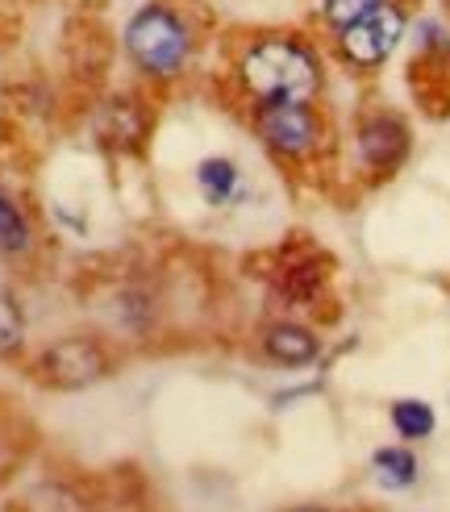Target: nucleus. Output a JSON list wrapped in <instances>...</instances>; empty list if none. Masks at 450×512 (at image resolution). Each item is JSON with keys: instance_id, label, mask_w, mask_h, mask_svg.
<instances>
[{"instance_id": "2eb2a0df", "label": "nucleus", "mask_w": 450, "mask_h": 512, "mask_svg": "<svg viewBox=\"0 0 450 512\" xmlns=\"http://www.w3.org/2000/svg\"><path fill=\"white\" fill-rule=\"evenodd\" d=\"M409 42H413V50H417V59L434 63V67L450 63V25H446L442 17H413Z\"/></svg>"}, {"instance_id": "f257e3e1", "label": "nucleus", "mask_w": 450, "mask_h": 512, "mask_svg": "<svg viewBox=\"0 0 450 512\" xmlns=\"http://www.w3.org/2000/svg\"><path fill=\"white\" fill-rule=\"evenodd\" d=\"M234 84L250 105H313L325 92L321 46L305 30H255L234 55Z\"/></svg>"}, {"instance_id": "f03ea898", "label": "nucleus", "mask_w": 450, "mask_h": 512, "mask_svg": "<svg viewBox=\"0 0 450 512\" xmlns=\"http://www.w3.org/2000/svg\"><path fill=\"white\" fill-rule=\"evenodd\" d=\"M196 25L171 0H146L121 25V50L150 84H175L196 59Z\"/></svg>"}, {"instance_id": "7ed1b4c3", "label": "nucleus", "mask_w": 450, "mask_h": 512, "mask_svg": "<svg viewBox=\"0 0 450 512\" xmlns=\"http://www.w3.org/2000/svg\"><path fill=\"white\" fill-rule=\"evenodd\" d=\"M409 25H413L409 0H384V5H375L359 21H350L342 34H334L330 50L346 71L375 75L380 67L392 63V55L400 46L409 42Z\"/></svg>"}, {"instance_id": "a211bd4d", "label": "nucleus", "mask_w": 450, "mask_h": 512, "mask_svg": "<svg viewBox=\"0 0 450 512\" xmlns=\"http://www.w3.org/2000/svg\"><path fill=\"white\" fill-rule=\"evenodd\" d=\"M442 5H446V17H450V0H442Z\"/></svg>"}, {"instance_id": "9d476101", "label": "nucleus", "mask_w": 450, "mask_h": 512, "mask_svg": "<svg viewBox=\"0 0 450 512\" xmlns=\"http://www.w3.org/2000/svg\"><path fill=\"white\" fill-rule=\"evenodd\" d=\"M105 113L113 117V125H105V142L109 146H117V150H138L142 142H146V134H150V113L142 109V100H134V96H117V100H109L105 105Z\"/></svg>"}, {"instance_id": "20e7f679", "label": "nucleus", "mask_w": 450, "mask_h": 512, "mask_svg": "<svg viewBox=\"0 0 450 512\" xmlns=\"http://www.w3.org/2000/svg\"><path fill=\"white\" fill-rule=\"evenodd\" d=\"M250 130L271 159L305 167L330 146V121L313 105H250Z\"/></svg>"}, {"instance_id": "4468645a", "label": "nucleus", "mask_w": 450, "mask_h": 512, "mask_svg": "<svg viewBox=\"0 0 450 512\" xmlns=\"http://www.w3.org/2000/svg\"><path fill=\"white\" fill-rule=\"evenodd\" d=\"M375 5H384V0H309V21L313 30L334 38L342 34L350 21H359L363 13H371Z\"/></svg>"}, {"instance_id": "6e6552de", "label": "nucleus", "mask_w": 450, "mask_h": 512, "mask_svg": "<svg viewBox=\"0 0 450 512\" xmlns=\"http://www.w3.org/2000/svg\"><path fill=\"white\" fill-rule=\"evenodd\" d=\"M259 350H263L267 363L300 371V367H313L317 358H321V338L313 334L305 321L280 317V321H267L259 329Z\"/></svg>"}, {"instance_id": "ddd939ff", "label": "nucleus", "mask_w": 450, "mask_h": 512, "mask_svg": "<svg viewBox=\"0 0 450 512\" xmlns=\"http://www.w3.org/2000/svg\"><path fill=\"white\" fill-rule=\"evenodd\" d=\"M30 250H34V221L0 188V254H5V259H25Z\"/></svg>"}, {"instance_id": "f8f14e48", "label": "nucleus", "mask_w": 450, "mask_h": 512, "mask_svg": "<svg viewBox=\"0 0 450 512\" xmlns=\"http://www.w3.org/2000/svg\"><path fill=\"white\" fill-rule=\"evenodd\" d=\"M388 421H392V433L400 442H425V438H434V429H438V413H434V404L430 400H421V396H400L388 404Z\"/></svg>"}, {"instance_id": "423d86ee", "label": "nucleus", "mask_w": 450, "mask_h": 512, "mask_svg": "<svg viewBox=\"0 0 450 512\" xmlns=\"http://www.w3.org/2000/svg\"><path fill=\"white\" fill-rule=\"evenodd\" d=\"M34 371H38V379L46 383V388L75 392V388H88V383L105 379L113 371V354L105 350V342H96L88 334H71V338L50 342L38 354Z\"/></svg>"}, {"instance_id": "9b49d317", "label": "nucleus", "mask_w": 450, "mask_h": 512, "mask_svg": "<svg viewBox=\"0 0 450 512\" xmlns=\"http://www.w3.org/2000/svg\"><path fill=\"white\" fill-rule=\"evenodd\" d=\"M371 479L380 483L384 492H405V488H413V483L421 479V463H417V454L409 450V442L371 450Z\"/></svg>"}, {"instance_id": "f3484780", "label": "nucleus", "mask_w": 450, "mask_h": 512, "mask_svg": "<svg viewBox=\"0 0 450 512\" xmlns=\"http://www.w3.org/2000/svg\"><path fill=\"white\" fill-rule=\"evenodd\" d=\"M288 512H330V508H317V504H300V508H288Z\"/></svg>"}, {"instance_id": "dca6fc26", "label": "nucleus", "mask_w": 450, "mask_h": 512, "mask_svg": "<svg viewBox=\"0 0 450 512\" xmlns=\"http://www.w3.org/2000/svg\"><path fill=\"white\" fill-rule=\"evenodd\" d=\"M25 346V309L13 292H0V358H13Z\"/></svg>"}, {"instance_id": "1a4fd4ad", "label": "nucleus", "mask_w": 450, "mask_h": 512, "mask_svg": "<svg viewBox=\"0 0 450 512\" xmlns=\"http://www.w3.org/2000/svg\"><path fill=\"white\" fill-rule=\"evenodd\" d=\"M192 184L200 192V200L209 204V209H234L238 200H246V175L234 159L225 155H209L192 167Z\"/></svg>"}, {"instance_id": "0eeeda50", "label": "nucleus", "mask_w": 450, "mask_h": 512, "mask_svg": "<svg viewBox=\"0 0 450 512\" xmlns=\"http://www.w3.org/2000/svg\"><path fill=\"white\" fill-rule=\"evenodd\" d=\"M330 263L321 259L317 250L300 246V250H284L280 263L271 267V292L284 309H313V304L325 296V284H330Z\"/></svg>"}, {"instance_id": "39448f33", "label": "nucleus", "mask_w": 450, "mask_h": 512, "mask_svg": "<svg viewBox=\"0 0 450 512\" xmlns=\"http://www.w3.org/2000/svg\"><path fill=\"white\" fill-rule=\"evenodd\" d=\"M350 146H355V163L363 175L371 179H388L413 155V130L409 121L392 113V109H363L355 117V134H350Z\"/></svg>"}]
</instances>
